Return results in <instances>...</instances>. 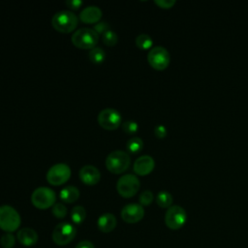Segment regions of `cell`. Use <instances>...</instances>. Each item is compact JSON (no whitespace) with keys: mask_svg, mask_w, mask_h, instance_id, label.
I'll return each mask as SVG.
<instances>
[{"mask_svg":"<svg viewBox=\"0 0 248 248\" xmlns=\"http://www.w3.org/2000/svg\"><path fill=\"white\" fill-rule=\"evenodd\" d=\"M78 16L71 11L62 10L55 13L51 18L53 28L61 33H70L78 26Z\"/></svg>","mask_w":248,"mask_h":248,"instance_id":"cell-1","label":"cell"},{"mask_svg":"<svg viewBox=\"0 0 248 248\" xmlns=\"http://www.w3.org/2000/svg\"><path fill=\"white\" fill-rule=\"evenodd\" d=\"M72 43L75 46L83 49H92L99 41V34L93 28H79L72 35Z\"/></svg>","mask_w":248,"mask_h":248,"instance_id":"cell-2","label":"cell"},{"mask_svg":"<svg viewBox=\"0 0 248 248\" xmlns=\"http://www.w3.org/2000/svg\"><path fill=\"white\" fill-rule=\"evenodd\" d=\"M21 223L20 215L13 206L4 204L0 206V229L6 232L16 231Z\"/></svg>","mask_w":248,"mask_h":248,"instance_id":"cell-3","label":"cell"},{"mask_svg":"<svg viewBox=\"0 0 248 248\" xmlns=\"http://www.w3.org/2000/svg\"><path fill=\"white\" fill-rule=\"evenodd\" d=\"M131 163L130 155L123 150H114L106 158V167L112 173H121L125 171Z\"/></svg>","mask_w":248,"mask_h":248,"instance_id":"cell-4","label":"cell"},{"mask_svg":"<svg viewBox=\"0 0 248 248\" xmlns=\"http://www.w3.org/2000/svg\"><path fill=\"white\" fill-rule=\"evenodd\" d=\"M32 204L38 209H47L56 202L55 192L48 187H38L31 195Z\"/></svg>","mask_w":248,"mask_h":248,"instance_id":"cell-5","label":"cell"},{"mask_svg":"<svg viewBox=\"0 0 248 248\" xmlns=\"http://www.w3.org/2000/svg\"><path fill=\"white\" fill-rule=\"evenodd\" d=\"M77 234V230L69 222L58 223L52 231V240L59 246H64L73 241Z\"/></svg>","mask_w":248,"mask_h":248,"instance_id":"cell-6","label":"cell"},{"mask_svg":"<svg viewBox=\"0 0 248 248\" xmlns=\"http://www.w3.org/2000/svg\"><path fill=\"white\" fill-rule=\"evenodd\" d=\"M140 182L139 178L132 173L122 175L116 183L118 194L123 198H131L135 196L140 190Z\"/></svg>","mask_w":248,"mask_h":248,"instance_id":"cell-7","label":"cell"},{"mask_svg":"<svg viewBox=\"0 0 248 248\" xmlns=\"http://www.w3.org/2000/svg\"><path fill=\"white\" fill-rule=\"evenodd\" d=\"M147 61L155 70H165L170 61V52L166 47L162 46H153L147 54Z\"/></svg>","mask_w":248,"mask_h":248,"instance_id":"cell-8","label":"cell"},{"mask_svg":"<svg viewBox=\"0 0 248 248\" xmlns=\"http://www.w3.org/2000/svg\"><path fill=\"white\" fill-rule=\"evenodd\" d=\"M71 176V169L65 163H57L51 166L46 172V180L49 184L58 186L64 184Z\"/></svg>","mask_w":248,"mask_h":248,"instance_id":"cell-9","label":"cell"},{"mask_svg":"<svg viewBox=\"0 0 248 248\" xmlns=\"http://www.w3.org/2000/svg\"><path fill=\"white\" fill-rule=\"evenodd\" d=\"M187 213L180 205H171L165 214V223L170 230H178L186 223Z\"/></svg>","mask_w":248,"mask_h":248,"instance_id":"cell-10","label":"cell"},{"mask_svg":"<svg viewBox=\"0 0 248 248\" xmlns=\"http://www.w3.org/2000/svg\"><path fill=\"white\" fill-rule=\"evenodd\" d=\"M97 120L104 129L115 130L121 124V114L115 108H107L99 112Z\"/></svg>","mask_w":248,"mask_h":248,"instance_id":"cell-11","label":"cell"},{"mask_svg":"<svg viewBox=\"0 0 248 248\" xmlns=\"http://www.w3.org/2000/svg\"><path fill=\"white\" fill-rule=\"evenodd\" d=\"M121 218L124 222L134 224L140 222L144 216V209L140 203H128L121 209Z\"/></svg>","mask_w":248,"mask_h":248,"instance_id":"cell-12","label":"cell"},{"mask_svg":"<svg viewBox=\"0 0 248 248\" xmlns=\"http://www.w3.org/2000/svg\"><path fill=\"white\" fill-rule=\"evenodd\" d=\"M154 167L155 161L151 156L141 155L136 159L133 170L139 175H146L153 170Z\"/></svg>","mask_w":248,"mask_h":248,"instance_id":"cell-13","label":"cell"},{"mask_svg":"<svg viewBox=\"0 0 248 248\" xmlns=\"http://www.w3.org/2000/svg\"><path fill=\"white\" fill-rule=\"evenodd\" d=\"M78 175L80 180L86 185H95L99 182L101 178L100 170L92 165L83 166L79 170Z\"/></svg>","mask_w":248,"mask_h":248,"instance_id":"cell-14","label":"cell"},{"mask_svg":"<svg viewBox=\"0 0 248 248\" xmlns=\"http://www.w3.org/2000/svg\"><path fill=\"white\" fill-rule=\"evenodd\" d=\"M102 10L98 6H87L79 13V19L84 23H97L102 17Z\"/></svg>","mask_w":248,"mask_h":248,"instance_id":"cell-15","label":"cell"},{"mask_svg":"<svg viewBox=\"0 0 248 248\" xmlns=\"http://www.w3.org/2000/svg\"><path fill=\"white\" fill-rule=\"evenodd\" d=\"M16 239L23 246H33L38 241V233L31 228H22L16 233Z\"/></svg>","mask_w":248,"mask_h":248,"instance_id":"cell-16","label":"cell"},{"mask_svg":"<svg viewBox=\"0 0 248 248\" xmlns=\"http://www.w3.org/2000/svg\"><path fill=\"white\" fill-rule=\"evenodd\" d=\"M116 224H117V221L115 216L108 212L103 213L102 215L99 216L97 220V226L99 230L105 233L112 232L115 229Z\"/></svg>","mask_w":248,"mask_h":248,"instance_id":"cell-17","label":"cell"},{"mask_svg":"<svg viewBox=\"0 0 248 248\" xmlns=\"http://www.w3.org/2000/svg\"><path fill=\"white\" fill-rule=\"evenodd\" d=\"M60 200L67 203H72L76 202L79 197V190L73 185H68L61 189L59 193Z\"/></svg>","mask_w":248,"mask_h":248,"instance_id":"cell-18","label":"cell"},{"mask_svg":"<svg viewBox=\"0 0 248 248\" xmlns=\"http://www.w3.org/2000/svg\"><path fill=\"white\" fill-rule=\"evenodd\" d=\"M86 217V210L81 205H76L71 210V220L76 225H80Z\"/></svg>","mask_w":248,"mask_h":248,"instance_id":"cell-19","label":"cell"},{"mask_svg":"<svg viewBox=\"0 0 248 248\" xmlns=\"http://www.w3.org/2000/svg\"><path fill=\"white\" fill-rule=\"evenodd\" d=\"M156 203L162 208H169L172 203V196L168 191H160L156 196Z\"/></svg>","mask_w":248,"mask_h":248,"instance_id":"cell-20","label":"cell"},{"mask_svg":"<svg viewBox=\"0 0 248 248\" xmlns=\"http://www.w3.org/2000/svg\"><path fill=\"white\" fill-rule=\"evenodd\" d=\"M88 57L90 61L94 64H100L102 63L106 58V52L102 47L95 46L94 48L90 49L88 53Z\"/></svg>","mask_w":248,"mask_h":248,"instance_id":"cell-21","label":"cell"},{"mask_svg":"<svg viewBox=\"0 0 248 248\" xmlns=\"http://www.w3.org/2000/svg\"><path fill=\"white\" fill-rule=\"evenodd\" d=\"M136 45L140 49H151L152 45H153V40L152 38L147 35V34H140L136 38Z\"/></svg>","mask_w":248,"mask_h":248,"instance_id":"cell-22","label":"cell"},{"mask_svg":"<svg viewBox=\"0 0 248 248\" xmlns=\"http://www.w3.org/2000/svg\"><path fill=\"white\" fill-rule=\"evenodd\" d=\"M126 146L130 153H138L142 149L143 141L139 137H133L127 141Z\"/></svg>","mask_w":248,"mask_h":248,"instance_id":"cell-23","label":"cell"},{"mask_svg":"<svg viewBox=\"0 0 248 248\" xmlns=\"http://www.w3.org/2000/svg\"><path fill=\"white\" fill-rule=\"evenodd\" d=\"M102 38H103V43L108 46H113L118 41L117 34L111 29H108L107 32H105L102 35Z\"/></svg>","mask_w":248,"mask_h":248,"instance_id":"cell-24","label":"cell"},{"mask_svg":"<svg viewBox=\"0 0 248 248\" xmlns=\"http://www.w3.org/2000/svg\"><path fill=\"white\" fill-rule=\"evenodd\" d=\"M51 212L54 217L63 219L67 215V207L62 202H55L51 208Z\"/></svg>","mask_w":248,"mask_h":248,"instance_id":"cell-25","label":"cell"},{"mask_svg":"<svg viewBox=\"0 0 248 248\" xmlns=\"http://www.w3.org/2000/svg\"><path fill=\"white\" fill-rule=\"evenodd\" d=\"M0 244L3 248H13L16 244V237L12 232H6L0 238Z\"/></svg>","mask_w":248,"mask_h":248,"instance_id":"cell-26","label":"cell"},{"mask_svg":"<svg viewBox=\"0 0 248 248\" xmlns=\"http://www.w3.org/2000/svg\"><path fill=\"white\" fill-rule=\"evenodd\" d=\"M121 127H122V130L127 134H135L139 130L138 122L134 120H127L123 122Z\"/></svg>","mask_w":248,"mask_h":248,"instance_id":"cell-27","label":"cell"},{"mask_svg":"<svg viewBox=\"0 0 248 248\" xmlns=\"http://www.w3.org/2000/svg\"><path fill=\"white\" fill-rule=\"evenodd\" d=\"M153 199H154L153 193L149 190H145V191L141 192V194L139 197L140 204V205H149L153 202Z\"/></svg>","mask_w":248,"mask_h":248,"instance_id":"cell-28","label":"cell"},{"mask_svg":"<svg viewBox=\"0 0 248 248\" xmlns=\"http://www.w3.org/2000/svg\"><path fill=\"white\" fill-rule=\"evenodd\" d=\"M93 29L100 35L104 34L109 29V24L107 21H98L93 25Z\"/></svg>","mask_w":248,"mask_h":248,"instance_id":"cell-29","label":"cell"},{"mask_svg":"<svg viewBox=\"0 0 248 248\" xmlns=\"http://www.w3.org/2000/svg\"><path fill=\"white\" fill-rule=\"evenodd\" d=\"M167 128L162 124H158L154 128V134L158 139H164L167 136Z\"/></svg>","mask_w":248,"mask_h":248,"instance_id":"cell-30","label":"cell"},{"mask_svg":"<svg viewBox=\"0 0 248 248\" xmlns=\"http://www.w3.org/2000/svg\"><path fill=\"white\" fill-rule=\"evenodd\" d=\"M154 2L163 9H170L175 4V0H155Z\"/></svg>","mask_w":248,"mask_h":248,"instance_id":"cell-31","label":"cell"},{"mask_svg":"<svg viewBox=\"0 0 248 248\" xmlns=\"http://www.w3.org/2000/svg\"><path fill=\"white\" fill-rule=\"evenodd\" d=\"M65 3L70 9H73V10H78L82 5L81 0H67Z\"/></svg>","mask_w":248,"mask_h":248,"instance_id":"cell-32","label":"cell"},{"mask_svg":"<svg viewBox=\"0 0 248 248\" xmlns=\"http://www.w3.org/2000/svg\"><path fill=\"white\" fill-rule=\"evenodd\" d=\"M75 248H95L94 244L89 240H82L78 242Z\"/></svg>","mask_w":248,"mask_h":248,"instance_id":"cell-33","label":"cell"}]
</instances>
